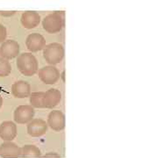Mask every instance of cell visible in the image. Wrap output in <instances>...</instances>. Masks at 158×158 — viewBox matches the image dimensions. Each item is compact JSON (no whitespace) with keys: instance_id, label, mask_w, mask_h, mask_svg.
<instances>
[{"instance_id":"277c9868","label":"cell","mask_w":158,"mask_h":158,"mask_svg":"<svg viewBox=\"0 0 158 158\" xmlns=\"http://www.w3.org/2000/svg\"><path fill=\"white\" fill-rule=\"evenodd\" d=\"M37 74L40 81L44 83L45 85H55L58 82V80L61 78L60 77L61 73L59 72L58 69L56 66H52V65L44 66L41 69H38Z\"/></svg>"},{"instance_id":"9a60e30c","label":"cell","mask_w":158,"mask_h":158,"mask_svg":"<svg viewBox=\"0 0 158 158\" xmlns=\"http://www.w3.org/2000/svg\"><path fill=\"white\" fill-rule=\"evenodd\" d=\"M21 156L26 158H39L41 156V152L38 147L33 144H27L21 148Z\"/></svg>"},{"instance_id":"8992f818","label":"cell","mask_w":158,"mask_h":158,"mask_svg":"<svg viewBox=\"0 0 158 158\" xmlns=\"http://www.w3.org/2000/svg\"><path fill=\"white\" fill-rule=\"evenodd\" d=\"M20 46L14 40H6L0 46V57L6 60H11L19 56Z\"/></svg>"},{"instance_id":"7a4b0ae2","label":"cell","mask_w":158,"mask_h":158,"mask_svg":"<svg viewBox=\"0 0 158 158\" xmlns=\"http://www.w3.org/2000/svg\"><path fill=\"white\" fill-rule=\"evenodd\" d=\"M64 48L61 43L53 42L46 45L43 49V57L49 65L55 66L62 62L64 58Z\"/></svg>"},{"instance_id":"5bb4252c","label":"cell","mask_w":158,"mask_h":158,"mask_svg":"<svg viewBox=\"0 0 158 158\" xmlns=\"http://www.w3.org/2000/svg\"><path fill=\"white\" fill-rule=\"evenodd\" d=\"M20 22L24 28L34 29L36 27H38L40 23V16L36 11H25L21 15Z\"/></svg>"},{"instance_id":"d6986e66","label":"cell","mask_w":158,"mask_h":158,"mask_svg":"<svg viewBox=\"0 0 158 158\" xmlns=\"http://www.w3.org/2000/svg\"><path fill=\"white\" fill-rule=\"evenodd\" d=\"M15 11H0V16L3 17H11L15 14Z\"/></svg>"},{"instance_id":"ba28073f","label":"cell","mask_w":158,"mask_h":158,"mask_svg":"<svg viewBox=\"0 0 158 158\" xmlns=\"http://www.w3.org/2000/svg\"><path fill=\"white\" fill-rule=\"evenodd\" d=\"M26 46L30 53L43 50L46 47L45 38L38 33L30 34L26 39Z\"/></svg>"},{"instance_id":"7c38bea8","label":"cell","mask_w":158,"mask_h":158,"mask_svg":"<svg viewBox=\"0 0 158 158\" xmlns=\"http://www.w3.org/2000/svg\"><path fill=\"white\" fill-rule=\"evenodd\" d=\"M31 85L27 81L19 80L11 85V93L16 98H26L31 94Z\"/></svg>"},{"instance_id":"4fadbf2b","label":"cell","mask_w":158,"mask_h":158,"mask_svg":"<svg viewBox=\"0 0 158 158\" xmlns=\"http://www.w3.org/2000/svg\"><path fill=\"white\" fill-rule=\"evenodd\" d=\"M62 100V93L57 89H49L43 95V106L44 108L53 109L60 104Z\"/></svg>"},{"instance_id":"2e32d148","label":"cell","mask_w":158,"mask_h":158,"mask_svg":"<svg viewBox=\"0 0 158 158\" xmlns=\"http://www.w3.org/2000/svg\"><path fill=\"white\" fill-rule=\"evenodd\" d=\"M43 91L31 92L29 96L30 106L33 108H44L43 106Z\"/></svg>"},{"instance_id":"ac0fdd59","label":"cell","mask_w":158,"mask_h":158,"mask_svg":"<svg viewBox=\"0 0 158 158\" xmlns=\"http://www.w3.org/2000/svg\"><path fill=\"white\" fill-rule=\"evenodd\" d=\"M7 37V30L5 26L0 24V44H2Z\"/></svg>"},{"instance_id":"30bf717a","label":"cell","mask_w":158,"mask_h":158,"mask_svg":"<svg viewBox=\"0 0 158 158\" xmlns=\"http://www.w3.org/2000/svg\"><path fill=\"white\" fill-rule=\"evenodd\" d=\"M18 134L17 125L11 120H6L0 124V138L4 141H12Z\"/></svg>"},{"instance_id":"8fae6325","label":"cell","mask_w":158,"mask_h":158,"mask_svg":"<svg viewBox=\"0 0 158 158\" xmlns=\"http://www.w3.org/2000/svg\"><path fill=\"white\" fill-rule=\"evenodd\" d=\"M0 156L4 158H17L21 156V148L12 141H4L0 145Z\"/></svg>"},{"instance_id":"9c48e42d","label":"cell","mask_w":158,"mask_h":158,"mask_svg":"<svg viewBox=\"0 0 158 158\" xmlns=\"http://www.w3.org/2000/svg\"><path fill=\"white\" fill-rule=\"evenodd\" d=\"M48 124L41 118H34L27 126V134L32 137H40L48 131Z\"/></svg>"},{"instance_id":"52a82bcc","label":"cell","mask_w":158,"mask_h":158,"mask_svg":"<svg viewBox=\"0 0 158 158\" xmlns=\"http://www.w3.org/2000/svg\"><path fill=\"white\" fill-rule=\"evenodd\" d=\"M48 127L56 132H61L65 128V116L60 110H53L48 115Z\"/></svg>"},{"instance_id":"ffe728a7","label":"cell","mask_w":158,"mask_h":158,"mask_svg":"<svg viewBox=\"0 0 158 158\" xmlns=\"http://www.w3.org/2000/svg\"><path fill=\"white\" fill-rule=\"evenodd\" d=\"M44 158H61V156L58 155L57 153L55 152H49L46 154L44 156Z\"/></svg>"},{"instance_id":"44dd1931","label":"cell","mask_w":158,"mask_h":158,"mask_svg":"<svg viewBox=\"0 0 158 158\" xmlns=\"http://www.w3.org/2000/svg\"><path fill=\"white\" fill-rule=\"evenodd\" d=\"M2 106H3V98L0 96V108L2 107Z\"/></svg>"},{"instance_id":"3957f363","label":"cell","mask_w":158,"mask_h":158,"mask_svg":"<svg viewBox=\"0 0 158 158\" xmlns=\"http://www.w3.org/2000/svg\"><path fill=\"white\" fill-rule=\"evenodd\" d=\"M64 26V20L62 14L53 12L47 15L42 19V27L48 34H57L61 32Z\"/></svg>"},{"instance_id":"e0dca14e","label":"cell","mask_w":158,"mask_h":158,"mask_svg":"<svg viewBox=\"0 0 158 158\" xmlns=\"http://www.w3.org/2000/svg\"><path fill=\"white\" fill-rule=\"evenodd\" d=\"M11 72V65L8 60L0 57V77H6Z\"/></svg>"},{"instance_id":"5b68a950","label":"cell","mask_w":158,"mask_h":158,"mask_svg":"<svg viewBox=\"0 0 158 158\" xmlns=\"http://www.w3.org/2000/svg\"><path fill=\"white\" fill-rule=\"evenodd\" d=\"M35 111L30 105L19 106L13 113V118L15 123L20 125L28 124L29 122L34 119Z\"/></svg>"},{"instance_id":"6da1fadb","label":"cell","mask_w":158,"mask_h":158,"mask_svg":"<svg viewBox=\"0 0 158 158\" xmlns=\"http://www.w3.org/2000/svg\"><path fill=\"white\" fill-rule=\"evenodd\" d=\"M18 69L25 77H32L38 72L39 63L36 57L30 52L19 54L16 61Z\"/></svg>"}]
</instances>
